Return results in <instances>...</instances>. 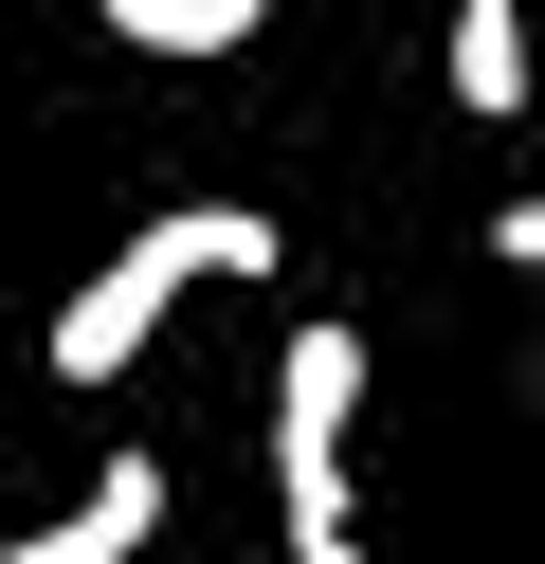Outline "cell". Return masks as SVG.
Returning a JSON list of instances; mask_svg holds the SVG:
<instances>
[{
  "label": "cell",
  "mask_w": 545,
  "mask_h": 564,
  "mask_svg": "<svg viewBox=\"0 0 545 564\" xmlns=\"http://www.w3.org/2000/svg\"><path fill=\"white\" fill-rule=\"evenodd\" d=\"M273 256H291V237L254 219V200H182V219H145V237H109V256H91V292L55 310V382H128L145 346H164V310H182V292H218V273H237V292H254V273H273Z\"/></svg>",
  "instance_id": "1"
},
{
  "label": "cell",
  "mask_w": 545,
  "mask_h": 564,
  "mask_svg": "<svg viewBox=\"0 0 545 564\" xmlns=\"http://www.w3.org/2000/svg\"><path fill=\"white\" fill-rule=\"evenodd\" d=\"M291 564H382V546H363L346 510H291Z\"/></svg>",
  "instance_id": "7"
},
{
  "label": "cell",
  "mask_w": 545,
  "mask_h": 564,
  "mask_svg": "<svg viewBox=\"0 0 545 564\" xmlns=\"http://www.w3.org/2000/svg\"><path fill=\"white\" fill-rule=\"evenodd\" d=\"M346 437H363V328H291V365H273V510H346Z\"/></svg>",
  "instance_id": "2"
},
{
  "label": "cell",
  "mask_w": 545,
  "mask_h": 564,
  "mask_svg": "<svg viewBox=\"0 0 545 564\" xmlns=\"http://www.w3.org/2000/svg\"><path fill=\"white\" fill-rule=\"evenodd\" d=\"M491 256L527 273V401H545V200H509V219H491Z\"/></svg>",
  "instance_id": "6"
},
{
  "label": "cell",
  "mask_w": 545,
  "mask_h": 564,
  "mask_svg": "<svg viewBox=\"0 0 545 564\" xmlns=\"http://www.w3.org/2000/svg\"><path fill=\"white\" fill-rule=\"evenodd\" d=\"M455 110L527 128V0H455Z\"/></svg>",
  "instance_id": "4"
},
{
  "label": "cell",
  "mask_w": 545,
  "mask_h": 564,
  "mask_svg": "<svg viewBox=\"0 0 545 564\" xmlns=\"http://www.w3.org/2000/svg\"><path fill=\"white\" fill-rule=\"evenodd\" d=\"M91 19H109L128 55H237L254 19H273V0H91Z\"/></svg>",
  "instance_id": "5"
},
{
  "label": "cell",
  "mask_w": 545,
  "mask_h": 564,
  "mask_svg": "<svg viewBox=\"0 0 545 564\" xmlns=\"http://www.w3.org/2000/svg\"><path fill=\"white\" fill-rule=\"evenodd\" d=\"M145 528H164V455H109V474L73 491L55 528H19L0 564H145Z\"/></svg>",
  "instance_id": "3"
}]
</instances>
